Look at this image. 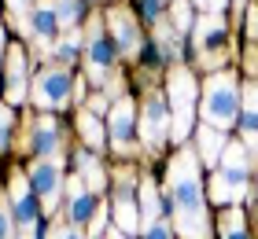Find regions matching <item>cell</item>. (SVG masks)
<instances>
[{"label":"cell","instance_id":"obj_4","mask_svg":"<svg viewBox=\"0 0 258 239\" xmlns=\"http://www.w3.org/2000/svg\"><path fill=\"white\" fill-rule=\"evenodd\" d=\"M247 177H251V151L243 143H229L225 154H221V170L210 184V199L214 202H236L243 199V188H247Z\"/></svg>","mask_w":258,"mask_h":239},{"label":"cell","instance_id":"obj_3","mask_svg":"<svg viewBox=\"0 0 258 239\" xmlns=\"http://www.w3.org/2000/svg\"><path fill=\"white\" fill-rule=\"evenodd\" d=\"M166 100H170V136L184 140L192 133V122H196V77H192V70H184V66L170 70Z\"/></svg>","mask_w":258,"mask_h":239},{"label":"cell","instance_id":"obj_30","mask_svg":"<svg viewBox=\"0 0 258 239\" xmlns=\"http://www.w3.org/2000/svg\"><path fill=\"white\" fill-rule=\"evenodd\" d=\"M48 239H85V235L78 232V224H55L48 232Z\"/></svg>","mask_w":258,"mask_h":239},{"label":"cell","instance_id":"obj_11","mask_svg":"<svg viewBox=\"0 0 258 239\" xmlns=\"http://www.w3.org/2000/svg\"><path fill=\"white\" fill-rule=\"evenodd\" d=\"M114 221H118V232L125 235H133L140 228V206H137V199H133V181H129V173L118 177V188H114Z\"/></svg>","mask_w":258,"mask_h":239},{"label":"cell","instance_id":"obj_26","mask_svg":"<svg viewBox=\"0 0 258 239\" xmlns=\"http://www.w3.org/2000/svg\"><path fill=\"white\" fill-rule=\"evenodd\" d=\"M221 239H251L247 228H243V221H240V210H229L221 217Z\"/></svg>","mask_w":258,"mask_h":239},{"label":"cell","instance_id":"obj_9","mask_svg":"<svg viewBox=\"0 0 258 239\" xmlns=\"http://www.w3.org/2000/svg\"><path fill=\"white\" fill-rule=\"evenodd\" d=\"M111 63H114V44L107 41L100 19H92L89 37H85V70H89V77L92 81H103L111 74Z\"/></svg>","mask_w":258,"mask_h":239},{"label":"cell","instance_id":"obj_35","mask_svg":"<svg viewBox=\"0 0 258 239\" xmlns=\"http://www.w3.org/2000/svg\"><path fill=\"white\" fill-rule=\"evenodd\" d=\"M8 8H11V11H26L30 0H8Z\"/></svg>","mask_w":258,"mask_h":239},{"label":"cell","instance_id":"obj_29","mask_svg":"<svg viewBox=\"0 0 258 239\" xmlns=\"http://www.w3.org/2000/svg\"><path fill=\"white\" fill-rule=\"evenodd\" d=\"M11 125H15V118H11V111L4 103H0V147L8 143V136H11Z\"/></svg>","mask_w":258,"mask_h":239},{"label":"cell","instance_id":"obj_7","mask_svg":"<svg viewBox=\"0 0 258 239\" xmlns=\"http://www.w3.org/2000/svg\"><path fill=\"white\" fill-rule=\"evenodd\" d=\"M70 100V70L67 66H48L33 77V103L44 107V111H55V107H67Z\"/></svg>","mask_w":258,"mask_h":239},{"label":"cell","instance_id":"obj_27","mask_svg":"<svg viewBox=\"0 0 258 239\" xmlns=\"http://www.w3.org/2000/svg\"><path fill=\"white\" fill-rule=\"evenodd\" d=\"M15 213H11V206H4L0 202V239H15Z\"/></svg>","mask_w":258,"mask_h":239},{"label":"cell","instance_id":"obj_37","mask_svg":"<svg viewBox=\"0 0 258 239\" xmlns=\"http://www.w3.org/2000/svg\"><path fill=\"white\" fill-rule=\"evenodd\" d=\"M240 4H243V0H240Z\"/></svg>","mask_w":258,"mask_h":239},{"label":"cell","instance_id":"obj_25","mask_svg":"<svg viewBox=\"0 0 258 239\" xmlns=\"http://www.w3.org/2000/svg\"><path fill=\"white\" fill-rule=\"evenodd\" d=\"M55 19H59V26H74V22L81 19V0H55Z\"/></svg>","mask_w":258,"mask_h":239},{"label":"cell","instance_id":"obj_15","mask_svg":"<svg viewBox=\"0 0 258 239\" xmlns=\"http://www.w3.org/2000/svg\"><path fill=\"white\" fill-rule=\"evenodd\" d=\"M26 33H30V41H37V44H52L55 33H59L55 8H52V4H37V8H33V15H30V22H26Z\"/></svg>","mask_w":258,"mask_h":239},{"label":"cell","instance_id":"obj_33","mask_svg":"<svg viewBox=\"0 0 258 239\" xmlns=\"http://www.w3.org/2000/svg\"><path fill=\"white\" fill-rule=\"evenodd\" d=\"M199 8L207 11V15H221V11H225V0H196Z\"/></svg>","mask_w":258,"mask_h":239},{"label":"cell","instance_id":"obj_31","mask_svg":"<svg viewBox=\"0 0 258 239\" xmlns=\"http://www.w3.org/2000/svg\"><path fill=\"white\" fill-rule=\"evenodd\" d=\"M140 11H144L148 22H159L162 19V0H140Z\"/></svg>","mask_w":258,"mask_h":239},{"label":"cell","instance_id":"obj_36","mask_svg":"<svg viewBox=\"0 0 258 239\" xmlns=\"http://www.w3.org/2000/svg\"><path fill=\"white\" fill-rule=\"evenodd\" d=\"M103 239H129L125 232H111V235H103Z\"/></svg>","mask_w":258,"mask_h":239},{"label":"cell","instance_id":"obj_10","mask_svg":"<svg viewBox=\"0 0 258 239\" xmlns=\"http://www.w3.org/2000/svg\"><path fill=\"white\" fill-rule=\"evenodd\" d=\"M107 133H111V147L114 151H129L133 147V136H137V114H133V103L122 100L111 107V118H107Z\"/></svg>","mask_w":258,"mask_h":239},{"label":"cell","instance_id":"obj_18","mask_svg":"<svg viewBox=\"0 0 258 239\" xmlns=\"http://www.w3.org/2000/svg\"><path fill=\"white\" fill-rule=\"evenodd\" d=\"M225 133L214 125H199V154H203V162L207 166H218L221 162V154H225Z\"/></svg>","mask_w":258,"mask_h":239},{"label":"cell","instance_id":"obj_6","mask_svg":"<svg viewBox=\"0 0 258 239\" xmlns=\"http://www.w3.org/2000/svg\"><path fill=\"white\" fill-rule=\"evenodd\" d=\"M137 129H140V136H144V147H151V151H159L162 143H166V136H170V107H166L162 96L151 92L144 100Z\"/></svg>","mask_w":258,"mask_h":239},{"label":"cell","instance_id":"obj_22","mask_svg":"<svg viewBox=\"0 0 258 239\" xmlns=\"http://www.w3.org/2000/svg\"><path fill=\"white\" fill-rule=\"evenodd\" d=\"M78 129H81V136H85V143H92V151L103 147V125H100V118L92 111H81L78 114Z\"/></svg>","mask_w":258,"mask_h":239},{"label":"cell","instance_id":"obj_5","mask_svg":"<svg viewBox=\"0 0 258 239\" xmlns=\"http://www.w3.org/2000/svg\"><path fill=\"white\" fill-rule=\"evenodd\" d=\"M11 213H15L22 239H37V221H41L37 191H33L30 177H22V173H15V181H11Z\"/></svg>","mask_w":258,"mask_h":239},{"label":"cell","instance_id":"obj_8","mask_svg":"<svg viewBox=\"0 0 258 239\" xmlns=\"http://www.w3.org/2000/svg\"><path fill=\"white\" fill-rule=\"evenodd\" d=\"M26 177H30L33 191H37L41 206L44 210H55L59 191H63V166H59V158H37V162H30V173Z\"/></svg>","mask_w":258,"mask_h":239},{"label":"cell","instance_id":"obj_13","mask_svg":"<svg viewBox=\"0 0 258 239\" xmlns=\"http://www.w3.org/2000/svg\"><path fill=\"white\" fill-rule=\"evenodd\" d=\"M192 30H196V52L203 59H218L225 52V22H221V15L199 19Z\"/></svg>","mask_w":258,"mask_h":239},{"label":"cell","instance_id":"obj_21","mask_svg":"<svg viewBox=\"0 0 258 239\" xmlns=\"http://www.w3.org/2000/svg\"><path fill=\"white\" fill-rule=\"evenodd\" d=\"M78 170H81V184H85L92 195L107 184V173H103V166L96 162V154H89V151H81L78 154Z\"/></svg>","mask_w":258,"mask_h":239},{"label":"cell","instance_id":"obj_34","mask_svg":"<svg viewBox=\"0 0 258 239\" xmlns=\"http://www.w3.org/2000/svg\"><path fill=\"white\" fill-rule=\"evenodd\" d=\"M0 81H4V26H0Z\"/></svg>","mask_w":258,"mask_h":239},{"label":"cell","instance_id":"obj_20","mask_svg":"<svg viewBox=\"0 0 258 239\" xmlns=\"http://www.w3.org/2000/svg\"><path fill=\"white\" fill-rule=\"evenodd\" d=\"M162 213H166V202H162V195L155 191V184L140 181V228L151 224V221H159Z\"/></svg>","mask_w":258,"mask_h":239},{"label":"cell","instance_id":"obj_23","mask_svg":"<svg viewBox=\"0 0 258 239\" xmlns=\"http://www.w3.org/2000/svg\"><path fill=\"white\" fill-rule=\"evenodd\" d=\"M52 52H55V59H59L63 66L78 63V52H81V37H78L74 30H70L67 37H59V41H55V48H52Z\"/></svg>","mask_w":258,"mask_h":239},{"label":"cell","instance_id":"obj_16","mask_svg":"<svg viewBox=\"0 0 258 239\" xmlns=\"http://www.w3.org/2000/svg\"><path fill=\"white\" fill-rule=\"evenodd\" d=\"M30 147H33V154H37V158H55V154H59V125H55L48 114H44L41 122H33Z\"/></svg>","mask_w":258,"mask_h":239},{"label":"cell","instance_id":"obj_24","mask_svg":"<svg viewBox=\"0 0 258 239\" xmlns=\"http://www.w3.org/2000/svg\"><path fill=\"white\" fill-rule=\"evenodd\" d=\"M170 19H173V30L184 37V33L192 30V4L188 0H173L170 4Z\"/></svg>","mask_w":258,"mask_h":239},{"label":"cell","instance_id":"obj_32","mask_svg":"<svg viewBox=\"0 0 258 239\" xmlns=\"http://www.w3.org/2000/svg\"><path fill=\"white\" fill-rule=\"evenodd\" d=\"M92 228H89V239H103V224H107V210H96L92 213Z\"/></svg>","mask_w":258,"mask_h":239},{"label":"cell","instance_id":"obj_1","mask_svg":"<svg viewBox=\"0 0 258 239\" xmlns=\"http://www.w3.org/2000/svg\"><path fill=\"white\" fill-rule=\"evenodd\" d=\"M166 195H170V213L181 239H207V202H203V184H199V166L192 151L181 147V154H173L166 170Z\"/></svg>","mask_w":258,"mask_h":239},{"label":"cell","instance_id":"obj_12","mask_svg":"<svg viewBox=\"0 0 258 239\" xmlns=\"http://www.w3.org/2000/svg\"><path fill=\"white\" fill-rule=\"evenodd\" d=\"M107 22H111V37H114V48H118L122 55H137L140 48H144V37H140L137 22H133V15H129L125 8H114L111 15H107Z\"/></svg>","mask_w":258,"mask_h":239},{"label":"cell","instance_id":"obj_2","mask_svg":"<svg viewBox=\"0 0 258 239\" xmlns=\"http://www.w3.org/2000/svg\"><path fill=\"white\" fill-rule=\"evenodd\" d=\"M240 85H236V74H214L207 81V89H203V118H207V125H214V129H225L236 122V114H240Z\"/></svg>","mask_w":258,"mask_h":239},{"label":"cell","instance_id":"obj_19","mask_svg":"<svg viewBox=\"0 0 258 239\" xmlns=\"http://www.w3.org/2000/svg\"><path fill=\"white\" fill-rule=\"evenodd\" d=\"M240 133L247 136V151L258 147V89H247V100L240 103Z\"/></svg>","mask_w":258,"mask_h":239},{"label":"cell","instance_id":"obj_14","mask_svg":"<svg viewBox=\"0 0 258 239\" xmlns=\"http://www.w3.org/2000/svg\"><path fill=\"white\" fill-rule=\"evenodd\" d=\"M67 213H70V224H85L96 213V199L81 181H67Z\"/></svg>","mask_w":258,"mask_h":239},{"label":"cell","instance_id":"obj_28","mask_svg":"<svg viewBox=\"0 0 258 239\" xmlns=\"http://www.w3.org/2000/svg\"><path fill=\"white\" fill-rule=\"evenodd\" d=\"M144 239H173V232H170V224H166V217H159V221H151V224H144Z\"/></svg>","mask_w":258,"mask_h":239},{"label":"cell","instance_id":"obj_17","mask_svg":"<svg viewBox=\"0 0 258 239\" xmlns=\"http://www.w3.org/2000/svg\"><path fill=\"white\" fill-rule=\"evenodd\" d=\"M8 100L11 103L26 100V55H22V48L8 52Z\"/></svg>","mask_w":258,"mask_h":239}]
</instances>
